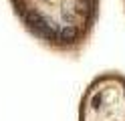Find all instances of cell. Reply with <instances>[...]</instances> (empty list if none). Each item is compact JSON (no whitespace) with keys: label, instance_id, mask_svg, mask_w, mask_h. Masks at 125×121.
Masks as SVG:
<instances>
[{"label":"cell","instance_id":"obj_1","mask_svg":"<svg viewBox=\"0 0 125 121\" xmlns=\"http://www.w3.org/2000/svg\"><path fill=\"white\" fill-rule=\"evenodd\" d=\"M26 22H28V26L32 28L38 36H42V38H54L57 36L54 26L44 18V16H41L38 12H28L26 14Z\"/></svg>","mask_w":125,"mask_h":121},{"label":"cell","instance_id":"obj_2","mask_svg":"<svg viewBox=\"0 0 125 121\" xmlns=\"http://www.w3.org/2000/svg\"><path fill=\"white\" fill-rule=\"evenodd\" d=\"M59 36H61L62 40H75V38H77V30L71 26V24H67V26L59 32Z\"/></svg>","mask_w":125,"mask_h":121}]
</instances>
